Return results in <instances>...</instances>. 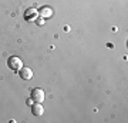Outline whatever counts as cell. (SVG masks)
I'll use <instances>...</instances> for the list:
<instances>
[{"label":"cell","mask_w":128,"mask_h":123,"mask_svg":"<svg viewBox=\"0 0 128 123\" xmlns=\"http://www.w3.org/2000/svg\"><path fill=\"white\" fill-rule=\"evenodd\" d=\"M37 17H38V10H36L34 7H30L24 12V19L27 22H34Z\"/></svg>","instance_id":"3"},{"label":"cell","mask_w":128,"mask_h":123,"mask_svg":"<svg viewBox=\"0 0 128 123\" xmlns=\"http://www.w3.org/2000/svg\"><path fill=\"white\" fill-rule=\"evenodd\" d=\"M32 99L33 102H36V103H43L44 99H46V95H44V92L41 90V89H33L32 90Z\"/></svg>","instance_id":"2"},{"label":"cell","mask_w":128,"mask_h":123,"mask_svg":"<svg viewBox=\"0 0 128 123\" xmlns=\"http://www.w3.org/2000/svg\"><path fill=\"white\" fill-rule=\"evenodd\" d=\"M32 113L34 114V116H41V114L44 113L43 105H41V103H34V105H32Z\"/></svg>","instance_id":"6"},{"label":"cell","mask_w":128,"mask_h":123,"mask_svg":"<svg viewBox=\"0 0 128 123\" xmlns=\"http://www.w3.org/2000/svg\"><path fill=\"white\" fill-rule=\"evenodd\" d=\"M36 23L38 24V26H41V24H44V19L40 17V19H36Z\"/></svg>","instance_id":"7"},{"label":"cell","mask_w":128,"mask_h":123,"mask_svg":"<svg viewBox=\"0 0 128 123\" xmlns=\"http://www.w3.org/2000/svg\"><path fill=\"white\" fill-rule=\"evenodd\" d=\"M7 66H9V69H12V70L18 72L20 69L23 67V60L20 59L18 56H12V57L7 59Z\"/></svg>","instance_id":"1"},{"label":"cell","mask_w":128,"mask_h":123,"mask_svg":"<svg viewBox=\"0 0 128 123\" xmlns=\"http://www.w3.org/2000/svg\"><path fill=\"white\" fill-rule=\"evenodd\" d=\"M27 105H28V106L33 105V99H28V100H27Z\"/></svg>","instance_id":"8"},{"label":"cell","mask_w":128,"mask_h":123,"mask_svg":"<svg viewBox=\"0 0 128 123\" xmlns=\"http://www.w3.org/2000/svg\"><path fill=\"white\" fill-rule=\"evenodd\" d=\"M38 14H40L43 19H50L51 16H53V9L48 7V6H44V7H41V9H40Z\"/></svg>","instance_id":"5"},{"label":"cell","mask_w":128,"mask_h":123,"mask_svg":"<svg viewBox=\"0 0 128 123\" xmlns=\"http://www.w3.org/2000/svg\"><path fill=\"white\" fill-rule=\"evenodd\" d=\"M18 74H20V77L23 79V80H30L33 77V70L30 67H22L18 70Z\"/></svg>","instance_id":"4"}]
</instances>
